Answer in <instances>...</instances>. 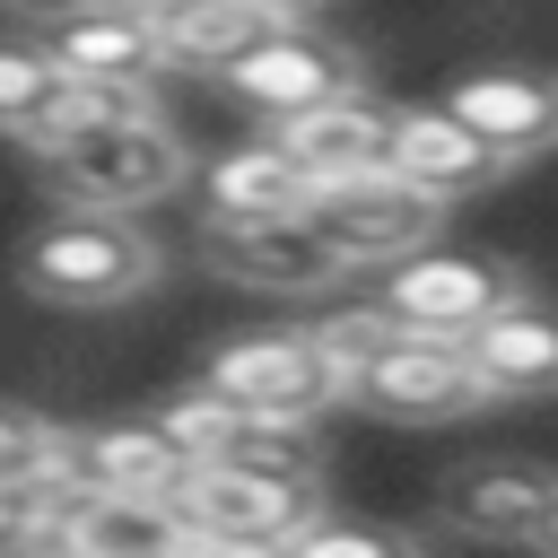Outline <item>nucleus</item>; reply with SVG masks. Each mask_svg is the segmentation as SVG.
I'll return each instance as SVG.
<instances>
[{"mask_svg":"<svg viewBox=\"0 0 558 558\" xmlns=\"http://www.w3.org/2000/svg\"><path fill=\"white\" fill-rule=\"evenodd\" d=\"M17 35H26L70 87H148V96H157V70H166V26H157V9H131V0L35 9Z\"/></svg>","mask_w":558,"mask_h":558,"instance_id":"nucleus-6","label":"nucleus"},{"mask_svg":"<svg viewBox=\"0 0 558 558\" xmlns=\"http://www.w3.org/2000/svg\"><path fill=\"white\" fill-rule=\"evenodd\" d=\"M384 174H401L410 192H427L436 209H453V201H471V192H488L506 166L445 113V105H392V131H384Z\"/></svg>","mask_w":558,"mask_h":558,"instance_id":"nucleus-13","label":"nucleus"},{"mask_svg":"<svg viewBox=\"0 0 558 558\" xmlns=\"http://www.w3.org/2000/svg\"><path fill=\"white\" fill-rule=\"evenodd\" d=\"M192 480V462L174 453V436L157 418H113V427H61L52 445V497H157L174 506V488Z\"/></svg>","mask_w":558,"mask_h":558,"instance_id":"nucleus-9","label":"nucleus"},{"mask_svg":"<svg viewBox=\"0 0 558 558\" xmlns=\"http://www.w3.org/2000/svg\"><path fill=\"white\" fill-rule=\"evenodd\" d=\"M201 262H209L218 279L270 288V296H323V288L349 279L305 218H279V227H201Z\"/></svg>","mask_w":558,"mask_h":558,"instance_id":"nucleus-14","label":"nucleus"},{"mask_svg":"<svg viewBox=\"0 0 558 558\" xmlns=\"http://www.w3.org/2000/svg\"><path fill=\"white\" fill-rule=\"evenodd\" d=\"M279 558H427V541L401 523H375V514H314Z\"/></svg>","mask_w":558,"mask_h":558,"instance_id":"nucleus-21","label":"nucleus"},{"mask_svg":"<svg viewBox=\"0 0 558 558\" xmlns=\"http://www.w3.org/2000/svg\"><path fill=\"white\" fill-rule=\"evenodd\" d=\"M52 445H61L52 418L0 401V480H52Z\"/></svg>","mask_w":558,"mask_h":558,"instance_id":"nucleus-23","label":"nucleus"},{"mask_svg":"<svg viewBox=\"0 0 558 558\" xmlns=\"http://www.w3.org/2000/svg\"><path fill=\"white\" fill-rule=\"evenodd\" d=\"M61 105H70V78L9 26V35H0V140L35 148V140L61 122Z\"/></svg>","mask_w":558,"mask_h":558,"instance_id":"nucleus-20","label":"nucleus"},{"mask_svg":"<svg viewBox=\"0 0 558 558\" xmlns=\"http://www.w3.org/2000/svg\"><path fill=\"white\" fill-rule=\"evenodd\" d=\"M549 506H558V471L523 462V453H480V462L445 471V488H436V514L462 541H488V549H532Z\"/></svg>","mask_w":558,"mask_h":558,"instance_id":"nucleus-10","label":"nucleus"},{"mask_svg":"<svg viewBox=\"0 0 558 558\" xmlns=\"http://www.w3.org/2000/svg\"><path fill=\"white\" fill-rule=\"evenodd\" d=\"M462 366L488 401H549L558 392V305L549 296H514L506 314H488L462 340Z\"/></svg>","mask_w":558,"mask_h":558,"instance_id":"nucleus-15","label":"nucleus"},{"mask_svg":"<svg viewBox=\"0 0 558 558\" xmlns=\"http://www.w3.org/2000/svg\"><path fill=\"white\" fill-rule=\"evenodd\" d=\"M384 131H392V105H375V96H340V105H323V113L279 122V131H270V148H279V157L323 192V183L375 174V166H384Z\"/></svg>","mask_w":558,"mask_h":558,"instance_id":"nucleus-17","label":"nucleus"},{"mask_svg":"<svg viewBox=\"0 0 558 558\" xmlns=\"http://www.w3.org/2000/svg\"><path fill=\"white\" fill-rule=\"evenodd\" d=\"M52 558H192V532L157 497H61Z\"/></svg>","mask_w":558,"mask_h":558,"instance_id":"nucleus-16","label":"nucleus"},{"mask_svg":"<svg viewBox=\"0 0 558 558\" xmlns=\"http://www.w3.org/2000/svg\"><path fill=\"white\" fill-rule=\"evenodd\" d=\"M26 157H35L44 192L61 209H87V218H131L192 174V148L174 140L166 113H70L61 105V122Z\"/></svg>","mask_w":558,"mask_h":558,"instance_id":"nucleus-1","label":"nucleus"},{"mask_svg":"<svg viewBox=\"0 0 558 558\" xmlns=\"http://www.w3.org/2000/svg\"><path fill=\"white\" fill-rule=\"evenodd\" d=\"M201 192H209L201 227H279V218H305V201H314V183H305L270 140L227 148V157L201 174Z\"/></svg>","mask_w":558,"mask_h":558,"instance_id":"nucleus-19","label":"nucleus"},{"mask_svg":"<svg viewBox=\"0 0 558 558\" xmlns=\"http://www.w3.org/2000/svg\"><path fill=\"white\" fill-rule=\"evenodd\" d=\"M497 166H523V157H549L558 148V70H462L445 96H436Z\"/></svg>","mask_w":558,"mask_h":558,"instance_id":"nucleus-11","label":"nucleus"},{"mask_svg":"<svg viewBox=\"0 0 558 558\" xmlns=\"http://www.w3.org/2000/svg\"><path fill=\"white\" fill-rule=\"evenodd\" d=\"M201 392L209 401H227V410H244V418H323L331 401H349V384H340V366L323 357V340L296 323V331H244V340H227L209 366H201Z\"/></svg>","mask_w":558,"mask_h":558,"instance_id":"nucleus-4","label":"nucleus"},{"mask_svg":"<svg viewBox=\"0 0 558 558\" xmlns=\"http://www.w3.org/2000/svg\"><path fill=\"white\" fill-rule=\"evenodd\" d=\"M174 514H183L192 549H218V558H279V549L323 514V488L244 480V471H192V480L174 488Z\"/></svg>","mask_w":558,"mask_h":558,"instance_id":"nucleus-8","label":"nucleus"},{"mask_svg":"<svg viewBox=\"0 0 558 558\" xmlns=\"http://www.w3.org/2000/svg\"><path fill=\"white\" fill-rule=\"evenodd\" d=\"M26 558H52V549H26Z\"/></svg>","mask_w":558,"mask_h":558,"instance_id":"nucleus-26","label":"nucleus"},{"mask_svg":"<svg viewBox=\"0 0 558 558\" xmlns=\"http://www.w3.org/2000/svg\"><path fill=\"white\" fill-rule=\"evenodd\" d=\"M305 9H288V0H192V9H157V26H166V70L183 61V70H235L244 52H262L270 35H288Z\"/></svg>","mask_w":558,"mask_h":558,"instance_id":"nucleus-18","label":"nucleus"},{"mask_svg":"<svg viewBox=\"0 0 558 558\" xmlns=\"http://www.w3.org/2000/svg\"><path fill=\"white\" fill-rule=\"evenodd\" d=\"M52 514H61V497L44 480H0V558L44 549L52 541Z\"/></svg>","mask_w":558,"mask_h":558,"instance_id":"nucleus-22","label":"nucleus"},{"mask_svg":"<svg viewBox=\"0 0 558 558\" xmlns=\"http://www.w3.org/2000/svg\"><path fill=\"white\" fill-rule=\"evenodd\" d=\"M349 401H366L375 418H401V427H436V418H471V410H488V392L471 384L462 349H445V340H410V331H401L375 366L349 375Z\"/></svg>","mask_w":558,"mask_h":558,"instance_id":"nucleus-12","label":"nucleus"},{"mask_svg":"<svg viewBox=\"0 0 558 558\" xmlns=\"http://www.w3.org/2000/svg\"><path fill=\"white\" fill-rule=\"evenodd\" d=\"M514 296H532V279L506 262V253H480V244H427V253H410L401 270H384V288H375V314L392 323V331H410V340H445V349H462L488 314H506Z\"/></svg>","mask_w":558,"mask_h":558,"instance_id":"nucleus-3","label":"nucleus"},{"mask_svg":"<svg viewBox=\"0 0 558 558\" xmlns=\"http://www.w3.org/2000/svg\"><path fill=\"white\" fill-rule=\"evenodd\" d=\"M166 270L157 235L140 218H87V209H61L44 218L26 244H17V288L35 305H70V314H105V305H131L148 296Z\"/></svg>","mask_w":558,"mask_h":558,"instance_id":"nucleus-2","label":"nucleus"},{"mask_svg":"<svg viewBox=\"0 0 558 558\" xmlns=\"http://www.w3.org/2000/svg\"><path fill=\"white\" fill-rule=\"evenodd\" d=\"M192 558H218V549H192Z\"/></svg>","mask_w":558,"mask_h":558,"instance_id":"nucleus-25","label":"nucleus"},{"mask_svg":"<svg viewBox=\"0 0 558 558\" xmlns=\"http://www.w3.org/2000/svg\"><path fill=\"white\" fill-rule=\"evenodd\" d=\"M218 87H227L244 113H270V131H279V122H296V113H323V105H340V96H366V52H357L349 35L296 17V26L270 35L262 52H244Z\"/></svg>","mask_w":558,"mask_h":558,"instance_id":"nucleus-7","label":"nucleus"},{"mask_svg":"<svg viewBox=\"0 0 558 558\" xmlns=\"http://www.w3.org/2000/svg\"><path fill=\"white\" fill-rule=\"evenodd\" d=\"M305 227L331 244V262L357 279V270H401L410 253H427L436 244V227H445V209L427 201V192H410L401 174H349V183H323L314 201H305Z\"/></svg>","mask_w":558,"mask_h":558,"instance_id":"nucleus-5","label":"nucleus"},{"mask_svg":"<svg viewBox=\"0 0 558 558\" xmlns=\"http://www.w3.org/2000/svg\"><path fill=\"white\" fill-rule=\"evenodd\" d=\"M532 558H558V506H549V523H541V541H532Z\"/></svg>","mask_w":558,"mask_h":558,"instance_id":"nucleus-24","label":"nucleus"}]
</instances>
